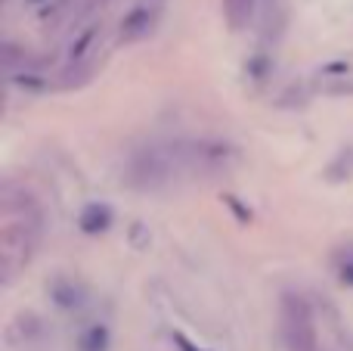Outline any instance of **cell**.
<instances>
[{
    "instance_id": "1",
    "label": "cell",
    "mask_w": 353,
    "mask_h": 351,
    "mask_svg": "<svg viewBox=\"0 0 353 351\" xmlns=\"http://www.w3.org/2000/svg\"><path fill=\"white\" fill-rule=\"evenodd\" d=\"M6 215H12V221L3 227V240H0V267H3V280L10 283L16 271H22L34 255L41 240V215L34 211V205Z\"/></svg>"
},
{
    "instance_id": "2",
    "label": "cell",
    "mask_w": 353,
    "mask_h": 351,
    "mask_svg": "<svg viewBox=\"0 0 353 351\" xmlns=\"http://www.w3.org/2000/svg\"><path fill=\"white\" fill-rule=\"evenodd\" d=\"M282 336L288 351H316V327H313L310 305L301 296L282 298Z\"/></svg>"
},
{
    "instance_id": "3",
    "label": "cell",
    "mask_w": 353,
    "mask_h": 351,
    "mask_svg": "<svg viewBox=\"0 0 353 351\" xmlns=\"http://www.w3.org/2000/svg\"><path fill=\"white\" fill-rule=\"evenodd\" d=\"M99 37H103V25L99 22H87L74 31L72 41L65 44V75L90 68L93 53L99 50Z\"/></svg>"
},
{
    "instance_id": "4",
    "label": "cell",
    "mask_w": 353,
    "mask_h": 351,
    "mask_svg": "<svg viewBox=\"0 0 353 351\" xmlns=\"http://www.w3.org/2000/svg\"><path fill=\"white\" fill-rule=\"evenodd\" d=\"M159 16H161V0H140L121 19V41H143L146 35H152Z\"/></svg>"
},
{
    "instance_id": "5",
    "label": "cell",
    "mask_w": 353,
    "mask_h": 351,
    "mask_svg": "<svg viewBox=\"0 0 353 351\" xmlns=\"http://www.w3.org/2000/svg\"><path fill=\"white\" fill-rule=\"evenodd\" d=\"M254 6L257 0H223V16L230 22V28L232 31L245 28L251 22V16H254Z\"/></svg>"
},
{
    "instance_id": "6",
    "label": "cell",
    "mask_w": 353,
    "mask_h": 351,
    "mask_svg": "<svg viewBox=\"0 0 353 351\" xmlns=\"http://www.w3.org/2000/svg\"><path fill=\"white\" fill-rule=\"evenodd\" d=\"M341 277H344V280H350V283H353V261H347V265L341 267Z\"/></svg>"
},
{
    "instance_id": "7",
    "label": "cell",
    "mask_w": 353,
    "mask_h": 351,
    "mask_svg": "<svg viewBox=\"0 0 353 351\" xmlns=\"http://www.w3.org/2000/svg\"><path fill=\"white\" fill-rule=\"evenodd\" d=\"M174 339H176V345H183V351H199V348L192 345V342H186V339H183V336H174Z\"/></svg>"
}]
</instances>
